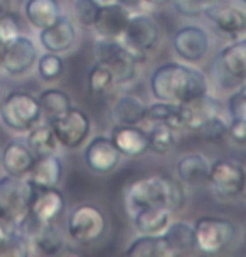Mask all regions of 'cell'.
Wrapping results in <instances>:
<instances>
[{"mask_svg": "<svg viewBox=\"0 0 246 257\" xmlns=\"http://www.w3.org/2000/svg\"><path fill=\"white\" fill-rule=\"evenodd\" d=\"M148 88L157 101L187 104L209 93V79L196 64L163 62L152 71Z\"/></svg>", "mask_w": 246, "mask_h": 257, "instance_id": "obj_1", "label": "cell"}, {"mask_svg": "<svg viewBox=\"0 0 246 257\" xmlns=\"http://www.w3.org/2000/svg\"><path fill=\"white\" fill-rule=\"evenodd\" d=\"M152 205H162L172 213L182 210L186 205L184 185L177 178L150 175L138 178L125 188L123 208L130 219L138 210Z\"/></svg>", "mask_w": 246, "mask_h": 257, "instance_id": "obj_2", "label": "cell"}, {"mask_svg": "<svg viewBox=\"0 0 246 257\" xmlns=\"http://www.w3.org/2000/svg\"><path fill=\"white\" fill-rule=\"evenodd\" d=\"M39 59L37 44L29 36H21L2 42V71L9 77H24L31 72Z\"/></svg>", "mask_w": 246, "mask_h": 257, "instance_id": "obj_10", "label": "cell"}, {"mask_svg": "<svg viewBox=\"0 0 246 257\" xmlns=\"http://www.w3.org/2000/svg\"><path fill=\"white\" fill-rule=\"evenodd\" d=\"M61 148L78 150L90 140L91 135V118L86 111L76 108H69L59 118L52 119L51 123Z\"/></svg>", "mask_w": 246, "mask_h": 257, "instance_id": "obj_12", "label": "cell"}, {"mask_svg": "<svg viewBox=\"0 0 246 257\" xmlns=\"http://www.w3.org/2000/svg\"><path fill=\"white\" fill-rule=\"evenodd\" d=\"M62 177H64L62 158L57 153H52L46 157H37L26 178L36 190H41V188L59 187Z\"/></svg>", "mask_w": 246, "mask_h": 257, "instance_id": "obj_20", "label": "cell"}, {"mask_svg": "<svg viewBox=\"0 0 246 257\" xmlns=\"http://www.w3.org/2000/svg\"><path fill=\"white\" fill-rule=\"evenodd\" d=\"M244 165L234 158H216L209 163L207 185L214 197L221 200L239 197L241 182H243Z\"/></svg>", "mask_w": 246, "mask_h": 257, "instance_id": "obj_11", "label": "cell"}, {"mask_svg": "<svg viewBox=\"0 0 246 257\" xmlns=\"http://www.w3.org/2000/svg\"><path fill=\"white\" fill-rule=\"evenodd\" d=\"M36 72L41 81L44 82H56L59 81L66 72V64L61 54H54V52H46L39 56L36 64Z\"/></svg>", "mask_w": 246, "mask_h": 257, "instance_id": "obj_35", "label": "cell"}, {"mask_svg": "<svg viewBox=\"0 0 246 257\" xmlns=\"http://www.w3.org/2000/svg\"><path fill=\"white\" fill-rule=\"evenodd\" d=\"M37 99L41 104L42 121H47V123H51L52 119L59 118L69 108H73V101H71L69 94L59 88H47L41 91Z\"/></svg>", "mask_w": 246, "mask_h": 257, "instance_id": "obj_33", "label": "cell"}, {"mask_svg": "<svg viewBox=\"0 0 246 257\" xmlns=\"http://www.w3.org/2000/svg\"><path fill=\"white\" fill-rule=\"evenodd\" d=\"M209 160L202 153H187L176 163V177L182 185H201L207 182Z\"/></svg>", "mask_w": 246, "mask_h": 257, "instance_id": "obj_25", "label": "cell"}, {"mask_svg": "<svg viewBox=\"0 0 246 257\" xmlns=\"http://www.w3.org/2000/svg\"><path fill=\"white\" fill-rule=\"evenodd\" d=\"M113 86H115L113 72L107 66L95 62L93 67L86 74V88H88V93L93 96H101L108 93Z\"/></svg>", "mask_w": 246, "mask_h": 257, "instance_id": "obj_36", "label": "cell"}, {"mask_svg": "<svg viewBox=\"0 0 246 257\" xmlns=\"http://www.w3.org/2000/svg\"><path fill=\"white\" fill-rule=\"evenodd\" d=\"M167 239L174 255L187 254L196 249L194 242V225L187 220H171L167 229L162 232Z\"/></svg>", "mask_w": 246, "mask_h": 257, "instance_id": "obj_32", "label": "cell"}, {"mask_svg": "<svg viewBox=\"0 0 246 257\" xmlns=\"http://www.w3.org/2000/svg\"><path fill=\"white\" fill-rule=\"evenodd\" d=\"M42 121L37 96L27 91H11L0 99V123L16 135H26Z\"/></svg>", "mask_w": 246, "mask_h": 257, "instance_id": "obj_3", "label": "cell"}, {"mask_svg": "<svg viewBox=\"0 0 246 257\" xmlns=\"http://www.w3.org/2000/svg\"><path fill=\"white\" fill-rule=\"evenodd\" d=\"M36 162V155L31 152L24 140H11L0 150V167L11 177L26 178Z\"/></svg>", "mask_w": 246, "mask_h": 257, "instance_id": "obj_19", "label": "cell"}, {"mask_svg": "<svg viewBox=\"0 0 246 257\" xmlns=\"http://www.w3.org/2000/svg\"><path fill=\"white\" fill-rule=\"evenodd\" d=\"M211 2H218V0H211Z\"/></svg>", "mask_w": 246, "mask_h": 257, "instance_id": "obj_50", "label": "cell"}, {"mask_svg": "<svg viewBox=\"0 0 246 257\" xmlns=\"http://www.w3.org/2000/svg\"><path fill=\"white\" fill-rule=\"evenodd\" d=\"M0 255H29V245L19 232V222L4 212H0Z\"/></svg>", "mask_w": 246, "mask_h": 257, "instance_id": "obj_27", "label": "cell"}, {"mask_svg": "<svg viewBox=\"0 0 246 257\" xmlns=\"http://www.w3.org/2000/svg\"><path fill=\"white\" fill-rule=\"evenodd\" d=\"M117 4L123 6L125 9H128L130 12H140V11H143V7H145L143 0H117Z\"/></svg>", "mask_w": 246, "mask_h": 257, "instance_id": "obj_43", "label": "cell"}, {"mask_svg": "<svg viewBox=\"0 0 246 257\" xmlns=\"http://www.w3.org/2000/svg\"><path fill=\"white\" fill-rule=\"evenodd\" d=\"M22 12L29 26L42 31L62 16V6L59 0H24Z\"/></svg>", "mask_w": 246, "mask_h": 257, "instance_id": "obj_23", "label": "cell"}, {"mask_svg": "<svg viewBox=\"0 0 246 257\" xmlns=\"http://www.w3.org/2000/svg\"><path fill=\"white\" fill-rule=\"evenodd\" d=\"M36 188L27 178L4 175L0 178V212L14 217L17 222L29 213Z\"/></svg>", "mask_w": 246, "mask_h": 257, "instance_id": "obj_13", "label": "cell"}, {"mask_svg": "<svg viewBox=\"0 0 246 257\" xmlns=\"http://www.w3.org/2000/svg\"><path fill=\"white\" fill-rule=\"evenodd\" d=\"M202 17L219 36L236 39L246 32V0L211 2Z\"/></svg>", "mask_w": 246, "mask_h": 257, "instance_id": "obj_9", "label": "cell"}, {"mask_svg": "<svg viewBox=\"0 0 246 257\" xmlns=\"http://www.w3.org/2000/svg\"><path fill=\"white\" fill-rule=\"evenodd\" d=\"M21 34H22V29L16 16H12V14H9V12L0 16V42H7L14 37L21 36Z\"/></svg>", "mask_w": 246, "mask_h": 257, "instance_id": "obj_41", "label": "cell"}, {"mask_svg": "<svg viewBox=\"0 0 246 257\" xmlns=\"http://www.w3.org/2000/svg\"><path fill=\"white\" fill-rule=\"evenodd\" d=\"M243 84H246V81H244V82H243Z\"/></svg>", "mask_w": 246, "mask_h": 257, "instance_id": "obj_51", "label": "cell"}, {"mask_svg": "<svg viewBox=\"0 0 246 257\" xmlns=\"http://www.w3.org/2000/svg\"><path fill=\"white\" fill-rule=\"evenodd\" d=\"M96 4H98L100 7L103 6H112V4H117V0H95Z\"/></svg>", "mask_w": 246, "mask_h": 257, "instance_id": "obj_46", "label": "cell"}, {"mask_svg": "<svg viewBox=\"0 0 246 257\" xmlns=\"http://www.w3.org/2000/svg\"><path fill=\"white\" fill-rule=\"evenodd\" d=\"M211 0H172L171 6L174 12L186 19L202 17V14L209 7Z\"/></svg>", "mask_w": 246, "mask_h": 257, "instance_id": "obj_40", "label": "cell"}, {"mask_svg": "<svg viewBox=\"0 0 246 257\" xmlns=\"http://www.w3.org/2000/svg\"><path fill=\"white\" fill-rule=\"evenodd\" d=\"M228 130H229V123L226 121L223 113H219L207 119L197 133L211 143H221L228 138Z\"/></svg>", "mask_w": 246, "mask_h": 257, "instance_id": "obj_38", "label": "cell"}, {"mask_svg": "<svg viewBox=\"0 0 246 257\" xmlns=\"http://www.w3.org/2000/svg\"><path fill=\"white\" fill-rule=\"evenodd\" d=\"M108 230L105 212L93 203H78L67 213L66 235L76 245H91Z\"/></svg>", "mask_w": 246, "mask_h": 257, "instance_id": "obj_5", "label": "cell"}, {"mask_svg": "<svg viewBox=\"0 0 246 257\" xmlns=\"http://www.w3.org/2000/svg\"><path fill=\"white\" fill-rule=\"evenodd\" d=\"M66 212V198L57 187L34 192L29 215L41 224H54Z\"/></svg>", "mask_w": 246, "mask_h": 257, "instance_id": "obj_17", "label": "cell"}, {"mask_svg": "<svg viewBox=\"0 0 246 257\" xmlns=\"http://www.w3.org/2000/svg\"><path fill=\"white\" fill-rule=\"evenodd\" d=\"M120 41L132 52L135 61L138 64H143L147 61L148 52L155 51L160 44L162 27L157 19L150 14L143 11L132 12Z\"/></svg>", "mask_w": 246, "mask_h": 257, "instance_id": "obj_4", "label": "cell"}, {"mask_svg": "<svg viewBox=\"0 0 246 257\" xmlns=\"http://www.w3.org/2000/svg\"><path fill=\"white\" fill-rule=\"evenodd\" d=\"M39 32V44L46 52L54 54H67L78 44L79 31L73 17L62 12V16L52 26L42 29Z\"/></svg>", "mask_w": 246, "mask_h": 257, "instance_id": "obj_15", "label": "cell"}, {"mask_svg": "<svg viewBox=\"0 0 246 257\" xmlns=\"http://www.w3.org/2000/svg\"><path fill=\"white\" fill-rule=\"evenodd\" d=\"M192 225L196 249L202 254H219L233 245L238 237V227L226 217L201 215Z\"/></svg>", "mask_w": 246, "mask_h": 257, "instance_id": "obj_6", "label": "cell"}, {"mask_svg": "<svg viewBox=\"0 0 246 257\" xmlns=\"http://www.w3.org/2000/svg\"><path fill=\"white\" fill-rule=\"evenodd\" d=\"M213 79L221 89L233 91L246 81V37L226 44L213 61Z\"/></svg>", "mask_w": 246, "mask_h": 257, "instance_id": "obj_7", "label": "cell"}, {"mask_svg": "<svg viewBox=\"0 0 246 257\" xmlns=\"http://www.w3.org/2000/svg\"><path fill=\"white\" fill-rule=\"evenodd\" d=\"M184 108V128L191 130V132H199L201 126L206 123L209 118L219 114L223 111L221 101L216 99L214 96L209 93L204 94L202 98L192 101V103L182 104Z\"/></svg>", "mask_w": 246, "mask_h": 257, "instance_id": "obj_24", "label": "cell"}, {"mask_svg": "<svg viewBox=\"0 0 246 257\" xmlns=\"http://www.w3.org/2000/svg\"><path fill=\"white\" fill-rule=\"evenodd\" d=\"M0 99H2V89H0Z\"/></svg>", "mask_w": 246, "mask_h": 257, "instance_id": "obj_49", "label": "cell"}, {"mask_svg": "<svg viewBox=\"0 0 246 257\" xmlns=\"http://www.w3.org/2000/svg\"><path fill=\"white\" fill-rule=\"evenodd\" d=\"M29 255H59L66 249V237L57 224H39L29 237Z\"/></svg>", "mask_w": 246, "mask_h": 257, "instance_id": "obj_21", "label": "cell"}, {"mask_svg": "<svg viewBox=\"0 0 246 257\" xmlns=\"http://www.w3.org/2000/svg\"><path fill=\"white\" fill-rule=\"evenodd\" d=\"M172 0H143L145 7H150V9H160V7H166V6H171Z\"/></svg>", "mask_w": 246, "mask_h": 257, "instance_id": "obj_44", "label": "cell"}, {"mask_svg": "<svg viewBox=\"0 0 246 257\" xmlns=\"http://www.w3.org/2000/svg\"><path fill=\"white\" fill-rule=\"evenodd\" d=\"M93 56L96 62L107 66L113 72L115 84H128L137 77L140 64L120 39L96 37Z\"/></svg>", "mask_w": 246, "mask_h": 257, "instance_id": "obj_8", "label": "cell"}, {"mask_svg": "<svg viewBox=\"0 0 246 257\" xmlns=\"http://www.w3.org/2000/svg\"><path fill=\"white\" fill-rule=\"evenodd\" d=\"M130 220L138 234H162L171 224L172 212L162 205H152L138 210Z\"/></svg>", "mask_w": 246, "mask_h": 257, "instance_id": "obj_26", "label": "cell"}, {"mask_svg": "<svg viewBox=\"0 0 246 257\" xmlns=\"http://www.w3.org/2000/svg\"><path fill=\"white\" fill-rule=\"evenodd\" d=\"M24 142L31 148V152L36 155V158L57 153V150L61 148L54 132H52V126L47 121H41L34 128L29 130Z\"/></svg>", "mask_w": 246, "mask_h": 257, "instance_id": "obj_30", "label": "cell"}, {"mask_svg": "<svg viewBox=\"0 0 246 257\" xmlns=\"http://www.w3.org/2000/svg\"><path fill=\"white\" fill-rule=\"evenodd\" d=\"M125 254L130 257H169L174 255L163 234H138L130 242Z\"/></svg>", "mask_w": 246, "mask_h": 257, "instance_id": "obj_29", "label": "cell"}, {"mask_svg": "<svg viewBox=\"0 0 246 257\" xmlns=\"http://www.w3.org/2000/svg\"><path fill=\"white\" fill-rule=\"evenodd\" d=\"M100 6L95 0H73L71 6V14H73V21L78 27L83 29H93L96 17H98Z\"/></svg>", "mask_w": 246, "mask_h": 257, "instance_id": "obj_37", "label": "cell"}, {"mask_svg": "<svg viewBox=\"0 0 246 257\" xmlns=\"http://www.w3.org/2000/svg\"><path fill=\"white\" fill-rule=\"evenodd\" d=\"M83 160L88 170L96 175H107L118 168L122 162V153L113 145L112 138L107 135H96L90 138L83 150Z\"/></svg>", "mask_w": 246, "mask_h": 257, "instance_id": "obj_16", "label": "cell"}, {"mask_svg": "<svg viewBox=\"0 0 246 257\" xmlns=\"http://www.w3.org/2000/svg\"><path fill=\"white\" fill-rule=\"evenodd\" d=\"M226 111H228L229 119L246 121V84H239L238 88L231 91L226 101Z\"/></svg>", "mask_w": 246, "mask_h": 257, "instance_id": "obj_39", "label": "cell"}, {"mask_svg": "<svg viewBox=\"0 0 246 257\" xmlns=\"http://www.w3.org/2000/svg\"><path fill=\"white\" fill-rule=\"evenodd\" d=\"M143 123H166L177 132L184 128V108L177 103L155 99L152 104H147Z\"/></svg>", "mask_w": 246, "mask_h": 257, "instance_id": "obj_31", "label": "cell"}, {"mask_svg": "<svg viewBox=\"0 0 246 257\" xmlns=\"http://www.w3.org/2000/svg\"><path fill=\"white\" fill-rule=\"evenodd\" d=\"M228 138L238 145H246V121L243 119H229Z\"/></svg>", "mask_w": 246, "mask_h": 257, "instance_id": "obj_42", "label": "cell"}, {"mask_svg": "<svg viewBox=\"0 0 246 257\" xmlns=\"http://www.w3.org/2000/svg\"><path fill=\"white\" fill-rule=\"evenodd\" d=\"M110 138L122 157L138 158L148 152L147 130L140 124H113Z\"/></svg>", "mask_w": 246, "mask_h": 257, "instance_id": "obj_18", "label": "cell"}, {"mask_svg": "<svg viewBox=\"0 0 246 257\" xmlns=\"http://www.w3.org/2000/svg\"><path fill=\"white\" fill-rule=\"evenodd\" d=\"M239 197L246 200V165H244V173H243V182H241V190H239Z\"/></svg>", "mask_w": 246, "mask_h": 257, "instance_id": "obj_45", "label": "cell"}, {"mask_svg": "<svg viewBox=\"0 0 246 257\" xmlns=\"http://www.w3.org/2000/svg\"><path fill=\"white\" fill-rule=\"evenodd\" d=\"M0 71H2V42H0Z\"/></svg>", "mask_w": 246, "mask_h": 257, "instance_id": "obj_48", "label": "cell"}, {"mask_svg": "<svg viewBox=\"0 0 246 257\" xmlns=\"http://www.w3.org/2000/svg\"><path fill=\"white\" fill-rule=\"evenodd\" d=\"M147 104L133 94H123L110 109L113 124H140L145 121Z\"/></svg>", "mask_w": 246, "mask_h": 257, "instance_id": "obj_28", "label": "cell"}, {"mask_svg": "<svg viewBox=\"0 0 246 257\" xmlns=\"http://www.w3.org/2000/svg\"><path fill=\"white\" fill-rule=\"evenodd\" d=\"M172 49L182 62L197 64L204 61L211 49V39L204 29L199 26H181L172 36Z\"/></svg>", "mask_w": 246, "mask_h": 257, "instance_id": "obj_14", "label": "cell"}, {"mask_svg": "<svg viewBox=\"0 0 246 257\" xmlns=\"http://www.w3.org/2000/svg\"><path fill=\"white\" fill-rule=\"evenodd\" d=\"M132 12L125 9L120 4H112V6L100 7L98 17L91 31H95L96 37L105 39H120L128 24V19Z\"/></svg>", "mask_w": 246, "mask_h": 257, "instance_id": "obj_22", "label": "cell"}, {"mask_svg": "<svg viewBox=\"0 0 246 257\" xmlns=\"http://www.w3.org/2000/svg\"><path fill=\"white\" fill-rule=\"evenodd\" d=\"M147 130L148 152L155 155H167L176 145V130L166 123H150Z\"/></svg>", "mask_w": 246, "mask_h": 257, "instance_id": "obj_34", "label": "cell"}, {"mask_svg": "<svg viewBox=\"0 0 246 257\" xmlns=\"http://www.w3.org/2000/svg\"><path fill=\"white\" fill-rule=\"evenodd\" d=\"M7 12V0H0V16Z\"/></svg>", "mask_w": 246, "mask_h": 257, "instance_id": "obj_47", "label": "cell"}]
</instances>
